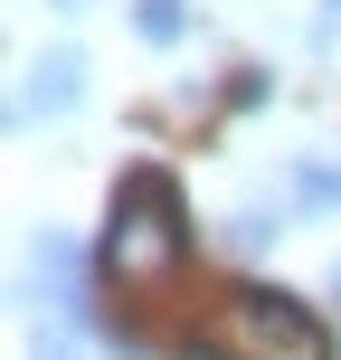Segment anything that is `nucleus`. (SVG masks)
I'll return each instance as SVG.
<instances>
[{"mask_svg": "<svg viewBox=\"0 0 341 360\" xmlns=\"http://www.w3.org/2000/svg\"><path fill=\"white\" fill-rule=\"evenodd\" d=\"M29 275H38V294H57V313L67 323H95V294H86V256H76V237H38L29 247Z\"/></svg>", "mask_w": 341, "mask_h": 360, "instance_id": "3", "label": "nucleus"}, {"mask_svg": "<svg viewBox=\"0 0 341 360\" xmlns=\"http://www.w3.org/2000/svg\"><path fill=\"white\" fill-rule=\"evenodd\" d=\"M332 10H341V0H332Z\"/></svg>", "mask_w": 341, "mask_h": 360, "instance_id": "9", "label": "nucleus"}, {"mask_svg": "<svg viewBox=\"0 0 341 360\" xmlns=\"http://www.w3.org/2000/svg\"><path fill=\"white\" fill-rule=\"evenodd\" d=\"M38 360H76V351H67V342H38Z\"/></svg>", "mask_w": 341, "mask_h": 360, "instance_id": "7", "label": "nucleus"}, {"mask_svg": "<svg viewBox=\"0 0 341 360\" xmlns=\"http://www.w3.org/2000/svg\"><path fill=\"white\" fill-rule=\"evenodd\" d=\"M133 29H143L152 48H180V38H190V10H180V0H133Z\"/></svg>", "mask_w": 341, "mask_h": 360, "instance_id": "5", "label": "nucleus"}, {"mask_svg": "<svg viewBox=\"0 0 341 360\" xmlns=\"http://www.w3.org/2000/svg\"><path fill=\"white\" fill-rule=\"evenodd\" d=\"M332 294H341V266H332Z\"/></svg>", "mask_w": 341, "mask_h": 360, "instance_id": "8", "label": "nucleus"}, {"mask_svg": "<svg viewBox=\"0 0 341 360\" xmlns=\"http://www.w3.org/2000/svg\"><path fill=\"white\" fill-rule=\"evenodd\" d=\"M199 360H332V332L275 285H228L199 313Z\"/></svg>", "mask_w": 341, "mask_h": 360, "instance_id": "2", "label": "nucleus"}, {"mask_svg": "<svg viewBox=\"0 0 341 360\" xmlns=\"http://www.w3.org/2000/svg\"><path fill=\"white\" fill-rule=\"evenodd\" d=\"M95 256H105V275H114L124 294L180 285V266H190V209H180V180H171V171H124Z\"/></svg>", "mask_w": 341, "mask_h": 360, "instance_id": "1", "label": "nucleus"}, {"mask_svg": "<svg viewBox=\"0 0 341 360\" xmlns=\"http://www.w3.org/2000/svg\"><path fill=\"white\" fill-rule=\"evenodd\" d=\"M76 95H86V57H76V48H48L29 67V114H67Z\"/></svg>", "mask_w": 341, "mask_h": 360, "instance_id": "4", "label": "nucleus"}, {"mask_svg": "<svg viewBox=\"0 0 341 360\" xmlns=\"http://www.w3.org/2000/svg\"><path fill=\"white\" fill-rule=\"evenodd\" d=\"M294 199L304 209H341V162H294Z\"/></svg>", "mask_w": 341, "mask_h": 360, "instance_id": "6", "label": "nucleus"}]
</instances>
